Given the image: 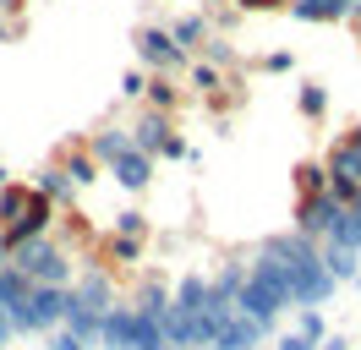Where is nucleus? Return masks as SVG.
Wrapping results in <instances>:
<instances>
[{
	"mask_svg": "<svg viewBox=\"0 0 361 350\" xmlns=\"http://www.w3.org/2000/svg\"><path fill=\"white\" fill-rule=\"evenodd\" d=\"M323 170L361 181V126H350V131H339V137H334V148H329V159H323Z\"/></svg>",
	"mask_w": 361,
	"mask_h": 350,
	"instance_id": "obj_11",
	"label": "nucleus"
},
{
	"mask_svg": "<svg viewBox=\"0 0 361 350\" xmlns=\"http://www.w3.org/2000/svg\"><path fill=\"white\" fill-rule=\"evenodd\" d=\"M27 203H33V186H27V181L0 186V230H6V224H17V219L27 214Z\"/></svg>",
	"mask_w": 361,
	"mask_h": 350,
	"instance_id": "obj_24",
	"label": "nucleus"
},
{
	"mask_svg": "<svg viewBox=\"0 0 361 350\" xmlns=\"http://www.w3.org/2000/svg\"><path fill=\"white\" fill-rule=\"evenodd\" d=\"M27 186H33V192H39V197H49L55 208H71V203H77V186H71V175L61 170V164H44V170L33 175Z\"/></svg>",
	"mask_w": 361,
	"mask_h": 350,
	"instance_id": "obj_15",
	"label": "nucleus"
},
{
	"mask_svg": "<svg viewBox=\"0 0 361 350\" xmlns=\"http://www.w3.org/2000/svg\"><path fill=\"white\" fill-rule=\"evenodd\" d=\"M295 334H307L312 345L329 339V323H323V306H301V318H295Z\"/></svg>",
	"mask_w": 361,
	"mask_h": 350,
	"instance_id": "obj_30",
	"label": "nucleus"
},
{
	"mask_svg": "<svg viewBox=\"0 0 361 350\" xmlns=\"http://www.w3.org/2000/svg\"><path fill=\"white\" fill-rule=\"evenodd\" d=\"M170 312H214L208 306V279L203 274H180L170 284Z\"/></svg>",
	"mask_w": 361,
	"mask_h": 350,
	"instance_id": "obj_16",
	"label": "nucleus"
},
{
	"mask_svg": "<svg viewBox=\"0 0 361 350\" xmlns=\"http://www.w3.org/2000/svg\"><path fill=\"white\" fill-rule=\"evenodd\" d=\"M49 350H93V345L77 339V334H66V328H49Z\"/></svg>",
	"mask_w": 361,
	"mask_h": 350,
	"instance_id": "obj_34",
	"label": "nucleus"
},
{
	"mask_svg": "<svg viewBox=\"0 0 361 350\" xmlns=\"http://www.w3.org/2000/svg\"><path fill=\"white\" fill-rule=\"evenodd\" d=\"M295 109H301L307 121H323V115H329V88L323 83H301L295 88Z\"/></svg>",
	"mask_w": 361,
	"mask_h": 350,
	"instance_id": "obj_27",
	"label": "nucleus"
},
{
	"mask_svg": "<svg viewBox=\"0 0 361 350\" xmlns=\"http://www.w3.org/2000/svg\"><path fill=\"white\" fill-rule=\"evenodd\" d=\"M23 6H27V0H0V17H11V22H17V17H23Z\"/></svg>",
	"mask_w": 361,
	"mask_h": 350,
	"instance_id": "obj_38",
	"label": "nucleus"
},
{
	"mask_svg": "<svg viewBox=\"0 0 361 350\" xmlns=\"http://www.w3.org/2000/svg\"><path fill=\"white\" fill-rule=\"evenodd\" d=\"M269 339V328L252 323V318H241V312H225V323H219V334H214V350H257Z\"/></svg>",
	"mask_w": 361,
	"mask_h": 350,
	"instance_id": "obj_9",
	"label": "nucleus"
},
{
	"mask_svg": "<svg viewBox=\"0 0 361 350\" xmlns=\"http://www.w3.org/2000/svg\"><path fill=\"white\" fill-rule=\"evenodd\" d=\"M71 312V284H33L27 290V306L11 318L17 334H49V328H61Z\"/></svg>",
	"mask_w": 361,
	"mask_h": 350,
	"instance_id": "obj_4",
	"label": "nucleus"
},
{
	"mask_svg": "<svg viewBox=\"0 0 361 350\" xmlns=\"http://www.w3.org/2000/svg\"><path fill=\"white\" fill-rule=\"evenodd\" d=\"M192 350H214V345H192Z\"/></svg>",
	"mask_w": 361,
	"mask_h": 350,
	"instance_id": "obj_46",
	"label": "nucleus"
},
{
	"mask_svg": "<svg viewBox=\"0 0 361 350\" xmlns=\"http://www.w3.org/2000/svg\"><path fill=\"white\" fill-rule=\"evenodd\" d=\"M159 159H176V164H197V153H192V143H186V137H170V143H164V148H159Z\"/></svg>",
	"mask_w": 361,
	"mask_h": 350,
	"instance_id": "obj_32",
	"label": "nucleus"
},
{
	"mask_svg": "<svg viewBox=\"0 0 361 350\" xmlns=\"http://www.w3.org/2000/svg\"><path fill=\"white\" fill-rule=\"evenodd\" d=\"M11 268H23L33 284H71V252L55 236H33L23 246H11Z\"/></svg>",
	"mask_w": 361,
	"mask_h": 350,
	"instance_id": "obj_3",
	"label": "nucleus"
},
{
	"mask_svg": "<svg viewBox=\"0 0 361 350\" xmlns=\"http://www.w3.org/2000/svg\"><path fill=\"white\" fill-rule=\"evenodd\" d=\"M317 350H350V345H345L339 334H329V339H323V345H317Z\"/></svg>",
	"mask_w": 361,
	"mask_h": 350,
	"instance_id": "obj_41",
	"label": "nucleus"
},
{
	"mask_svg": "<svg viewBox=\"0 0 361 350\" xmlns=\"http://www.w3.org/2000/svg\"><path fill=\"white\" fill-rule=\"evenodd\" d=\"M126 148H132V131H126V126H99V131L88 137V153L99 159V164H115Z\"/></svg>",
	"mask_w": 361,
	"mask_h": 350,
	"instance_id": "obj_21",
	"label": "nucleus"
},
{
	"mask_svg": "<svg viewBox=\"0 0 361 350\" xmlns=\"http://www.w3.org/2000/svg\"><path fill=\"white\" fill-rule=\"evenodd\" d=\"M99 258L110 262V268H137L142 262V236H99Z\"/></svg>",
	"mask_w": 361,
	"mask_h": 350,
	"instance_id": "obj_18",
	"label": "nucleus"
},
{
	"mask_svg": "<svg viewBox=\"0 0 361 350\" xmlns=\"http://www.w3.org/2000/svg\"><path fill=\"white\" fill-rule=\"evenodd\" d=\"M186 77H192V93H203V99L225 83V71H219V66H208V61H186Z\"/></svg>",
	"mask_w": 361,
	"mask_h": 350,
	"instance_id": "obj_28",
	"label": "nucleus"
},
{
	"mask_svg": "<svg viewBox=\"0 0 361 350\" xmlns=\"http://www.w3.org/2000/svg\"><path fill=\"white\" fill-rule=\"evenodd\" d=\"M71 301L82 306V312H99V318H104V312L115 306V284H110V274H104V268L77 274V279H71Z\"/></svg>",
	"mask_w": 361,
	"mask_h": 350,
	"instance_id": "obj_8",
	"label": "nucleus"
},
{
	"mask_svg": "<svg viewBox=\"0 0 361 350\" xmlns=\"http://www.w3.org/2000/svg\"><path fill=\"white\" fill-rule=\"evenodd\" d=\"M208 33H214V28H208V17H197V11L170 22V39L180 44V55H186V61H197V49L208 44Z\"/></svg>",
	"mask_w": 361,
	"mask_h": 350,
	"instance_id": "obj_19",
	"label": "nucleus"
},
{
	"mask_svg": "<svg viewBox=\"0 0 361 350\" xmlns=\"http://www.w3.org/2000/svg\"><path fill=\"white\" fill-rule=\"evenodd\" d=\"M285 274H290V301H295V306H323V301L339 290L334 274L323 268V252H312V258H301V262H290Z\"/></svg>",
	"mask_w": 361,
	"mask_h": 350,
	"instance_id": "obj_5",
	"label": "nucleus"
},
{
	"mask_svg": "<svg viewBox=\"0 0 361 350\" xmlns=\"http://www.w3.org/2000/svg\"><path fill=\"white\" fill-rule=\"evenodd\" d=\"M356 203H361V197H356Z\"/></svg>",
	"mask_w": 361,
	"mask_h": 350,
	"instance_id": "obj_48",
	"label": "nucleus"
},
{
	"mask_svg": "<svg viewBox=\"0 0 361 350\" xmlns=\"http://www.w3.org/2000/svg\"><path fill=\"white\" fill-rule=\"evenodd\" d=\"M27 290H33V279H27L23 268L0 262V312H6V318H17V312L27 306Z\"/></svg>",
	"mask_w": 361,
	"mask_h": 350,
	"instance_id": "obj_17",
	"label": "nucleus"
},
{
	"mask_svg": "<svg viewBox=\"0 0 361 350\" xmlns=\"http://www.w3.org/2000/svg\"><path fill=\"white\" fill-rule=\"evenodd\" d=\"M339 214H345V208H339L329 192H323V197H295V230H301L307 241H317V246L334 236Z\"/></svg>",
	"mask_w": 361,
	"mask_h": 350,
	"instance_id": "obj_7",
	"label": "nucleus"
},
{
	"mask_svg": "<svg viewBox=\"0 0 361 350\" xmlns=\"http://www.w3.org/2000/svg\"><path fill=\"white\" fill-rule=\"evenodd\" d=\"M104 170H110L115 181L126 186V192H142V186L154 181V153H142V148H137V143H132V148L121 153L115 164H104Z\"/></svg>",
	"mask_w": 361,
	"mask_h": 350,
	"instance_id": "obj_10",
	"label": "nucleus"
},
{
	"mask_svg": "<svg viewBox=\"0 0 361 350\" xmlns=\"http://www.w3.org/2000/svg\"><path fill=\"white\" fill-rule=\"evenodd\" d=\"M11 339H17V328H11V318H6V312H0V350L11 345Z\"/></svg>",
	"mask_w": 361,
	"mask_h": 350,
	"instance_id": "obj_40",
	"label": "nucleus"
},
{
	"mask_svg": "<svg viewBox=\"0 0 361 350\" xmlns=\"http://www.w3.org/2000/svg\"><path fill=\"white\" fill-rule=\"evenodd\" d=\"M180 99H186V88L176 77H164V71H148V83H142V109H159V115H176Z\"/></svg>",
	"mask_w": 361,
	"mask_h": 350,
	"instance_id": "obj_14",
	"label": "nucleus"
},
{
	"mask_svg": "<svg viewBox=\"0 0 361 350\" xmlns=\"http://www.w3.org/2000/svg\"><path fill=\"white\" fill-rule=\"evenodd\" d=\"M137 312H142V318H164V312H170V284L159 279V274H148V279H142V290H137Z\"/></svg>",
	"mask_w": 361,
	"mask_h": 350,
	"instance_id": "obj_23",
	"label": "nucleus"
},
{
	"mask_svg": "<svg viewBox=\"0 0 361 350\" xmlns=\"http://www.w3.org/2000/svg\"><path fill=\"white\" fill-rule=\"evenodd\" d=\"M317 252H323V268L334 274V284H345V279H361V252L339 246V241H323Z\"/></svg>",
	"mask_w": 361,
	"mask_h": 350,
	"instance_id": "obj_22",
	"label": "nucleus"
},
{
	"mask_svg": "<svg viewBox=\"0 0 361 350\" xmlns=\"http://www.w3.org/2000/svg\"><path fill=\"white\" fill-rule=\"evenodd\" d=\"M350 33H356V39H361V6H356V11H350Z\"/></svg>",
	"mask_w": 361,
	"mask_h": 350,
	"instance_id": "obj_42",
	"label": "nucleus"
},
{
	"mask_svg": "<svg viewBox=\"0 0 361 350\" xmlns=\"http://www.w3.org/2000/svg\"><path fill=\"white\" fill-rule=\"evenodd\" d=\"M197 61H208V66H219V71H230V66H241V49H235L225 33H208V44L197 49Z\"/></svg>",
	"mask_w": 361,
	"mask_h": 350,
	"instance_id": "obj_26",
	"label": "nucleus"
},
{
	"mask_svg": "<svg viewBox=\"0 0 361 350\" xmlns=\"http://www.w3.org/2000/svg\"><path fill=\"white\" fill-rule=\"evenodd\" d=\"M99 350H159L164 345V334H159L154 318H142L137 306H110L104 318H99Z\"/></svg>",
	"mask_w": 361,
	"mask_h": 350,
	"instance_id": "obj_2",
	"label": "nucleus"
},
{
	"mask_svg": "<svg viewBox=\"0 0 361 350\" xmlns=\"http://www.w3.org/2000/svg\"><path fill=\"white\" fill-rule=\"evenodd\" d=\"M274 350H317V345L307 339V334H295V328H290V334H279V339H274Z\"/></svg>",
	"mask_w": 361,
	"mask_h": 350,
	"instance_id": "obj_36",
	"label": "nucleus"
},
{
	"mask_svg": "<svg viewBox=\"0 0 361 350\" xmlns=\"http://www.w3.org/2000/svg\"><path fill=\"white\" fill-rule=\"evenodd\" d=\"M126 131H132V143H137V148H142V153H154V159H159V148H164V143L176 137L170 115H159V109H142V115H137Z\"/></svg>",
	"mask_w": 361,
	"mask_h": 350,
	"instance_id": "obj_12",
	"label": "nucleus"
},
{
	"mask_svg": "<svg viewBox=\"0 0 361 350\" xmlns=\"http://www.w3.org/2000/svg\"><path fill=\"white\" fill-rule=\"evenodd\" d=\"M230 6H235V11H279L274 0H230Z\"/></svg>",
	"mask_w": 361,
	"mask_h": 350,
	"instance_id": "obj_37",
	"label": "nucleus"
},
{
	"mask_svg": "<svg viewBox=\"0 0 361 350\" xmlns=\"http://www.w3.org/2000/svg\"><path fill=\"white\" fill-rule=\"evenodd\" d=\"M159 350H176V345H159Z\"/></svg>",
	"mask_w": 361,
	"mask_h": 350,
	"instance_id": "obj_47",
	"label": "nucleus"
},
{
	"mask_svg": "<svg viewBox=\"0 0 361 350\" xmlns=\"http://www.w3.org/2000/svg\"><path fill=\"white\" fill-rule=\"evenodd\" d=\"M61 328H66V334H77V339H88V345H93V339H99V312H82V306L71 301V312H66V323H61Z\"/></svg>",
	"mask_w": 361,
	"mask_h": 350,
	"instance_id": "obj_29",
	"label": "nucleus"
},
{
	"mask_svg": "<svg viewBox=\"0 0 361 350\" xmlns=\"http://www.w3.org/2000/svg\"><path fill=\"white\" fill-rule=\"evenodd\" d=\"M0 186H11V170H6V164H0Z\"/></svg>",
	"mask_w": 361,
	"mask_h": 350,
	"instance_id": "obj_44",
	"label": "nucleus"
},
{
	"mask_svg": "<svg viewBox=\"0 0 361 350\" xmlns=\"http://www.w3.org/2000/svg\"><path fill=\"white\" fill-rule=\"evenodd\" d=\"M290 301V274H285V262H274L269 252H257L247 262V284H241V296H235V312L252 318V323H263L274 334V318L285 312Z\"/></svg>",
	"mask_w": 361,
	"mask_h": 350,
	"instance_id": "obj_1",
	"label": "nucleus"
},
{
	"mask_svg": "<svg viewBox=\"0 0 361 350\" xmlns=\"http://www.w3.org/2000/svg\"><path fill=\"white\" fill-rule=\"evenodd\" d=\"M295 22H350V6L345 0H290L285 6Z\"/></svg>",
	"mask_w": 361,
	"mask_h": 350,
	"instance_id": "obj_20",
	"label": "nucleus"
},
{
	"mask_svg": "<svg viewBox=\"0 0 361 350\" xmlns=\"http://www.w3.org/2000/svg\"><path fill=\"white\" fill-rule=\"evenodd\" d=\"M356 6H361V0H356Z\"/></svg>",
	"mask_w": 361,
	"mask_h": 350,
	"instance_id": "obj_49",
	"label": "nucleus"
},
{
	"mask_svg": "<svg viewBox=\"0 0 361 350\" xmlns=\"http://www.w3.org/2000/svg\"><path fill=\"white\" fill-rule=\"evenodd\" d=\"M290 66H295V55H290V49H269V55L257 61V71H274V77H279V71H290Z\"/></svg>",
	"mask_w": 361,
	"mask_h": 350,
	"instance_id": "obj_33",
	"label": "nucleus"
},
{
	"mask_svg": "<svg viewBox=\"0 0 361 350\" xmlns=\"http://www.w3.org/2000/svg\"><path fill=\"white\" fill-rule=\"evenodd\" d=\"M203 6H225V0H203Z\"/></svg>",
	"mask_w": 361,
	"mask_h": 350,
	"instance_id": "obj_45",
	"label": "nucleus"
},
{
	"mask_svg": "<svg viewBox=\"0 0 361 350\" xmlns=\"http://www.w3.org/2000/svg\"><path fill=\"white\" fill-rule=\"evenodd\" d=\"M115 236H142V241H148V219L137 214V208H126V214H115Z\"/></svg>",
	"mask_w": 361,
	"mask_h": 350,
	"instance_id": "obj_31",
	"label": "nucleus"
},
{
	"mask_svg": "<svg viewBox=\"0 0 361 350\" xmlns=\"http://www.w3.org/2000/svg\"><path fill=\"white\" fill-rule=\"evenodd\" d=\"M137 55H142V71H164V77L186 71V55H180V44L170 39V28H142V33H137Z\"/></svg>",
	"mask_w": 361,
	"mask_h": 350,
	"instance_id": "obj_6",
	"label": "nucleus"
},
{
	"mask_svg": "<svg viewBox=\"0 0 361 350\" xmlns=\"http://www.w3.org/2000/svg\"><path fill=\"white\" fill-rule=\"evenodd\" d=\"M142 83H148V71H126L121 77V99H142Z\"/></svg>",
	"mask_w": 361,
	"mask_h": 350,
	"instance_id": "obj_35",
	"label": "nucleus"
},
{
	"mask_svg": "<svg viewBox=\"0 0 361 350\" xmlns=\"http://www.w3.org/2000/svg\"><path fill=\"white\" fill-rule=\"evenodd\" d=\"M17 33H23V22H6V17H0V44H11Z\"/></svg>",
	"mask_w": 361,
	"mask_h": 350,
	"instance_id": "obj_39",
	"label": "nucleus"
},
{
	"mask_svg": "<svg viewBox=\"0 0 361 350\" xmlns=\"http://www.w3.org/2000/svg\"><path fill=\"white\" fill-rule=\"evenodd\" d=\"M11 258V241H6V230H0V262Z\"/></svg>",
	"mask_w": 361,
	"mask_h": 350,
	"instance_id": "obj_43",
	"label": "nucleus"
},
{
	"mask_svg": "<svg viewBox=\"0 0 361 350\" xmlns=\"http://www.w3.org/2000/svg\"><path fill=\"white\" fill-rule=\"evenodd\" d=\"M323 192H329L323 159H301V164H295V197H323Z\"/></svg>",
	"mask_w": 361,
	"mask_h": 350,
	"instance_id": "obj_25",
	"label": "nucleus"
},
{
	"mask_svg": "<svg viewBox=\"0 0 361 350\" xmlns=\"http://www.w3.org/2000/svg\"><path fill=\"white\" fill-rule=\"evenodd\" d=\"M55 164L71 175V186H93V181L104 175V164H99V159L88 153V143H66V148L55 153Z\"/></svg>",
	"mask_w": 361,
	"mask_h": 350,
	"instance_id": "obj_13",
	"label": "nucleus"
}]
</instances>
